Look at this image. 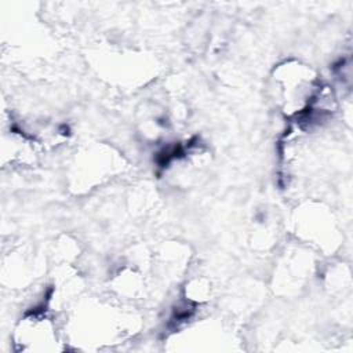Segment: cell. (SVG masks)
<instances>
[{
    "instance_id": "1",
    "label": "cell",
    "mask_w": 353,
    "mask_h": 353,
    "mask_svg": "<svg viewBox=\"0 0 353 353\" xmlns=\"http://www.w3.org/2000/svg\"><path fill=\"white\" fill-rule=\"evenodd\" d=\"M46 343L57 342L54 323L44 314L25 317L15 332V343L22 350H47Z\"/></svg>"
}]
</instances>
